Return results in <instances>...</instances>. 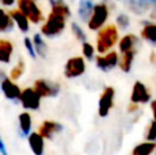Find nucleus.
Instances as JSON below:
<instances>
[{
    "instance_id": "nucleus-35",
    "label": "nucleus",
    "mask_w": 156,
    "mask_h": 155,
    "mask_svg": "<svg viewBox=\"0 0 156 155\" xmlns=\"http://www.w3.org/2000/svg\"><path fill=\"white\" fill-rule=\"evenodd\" d=\"M0 151H2V155H8L7 150H5V144H4L3 140H0Z\"/></svg>"
},
{
    "instance_id": "nucleus-30",
    "label": "nucleus",
    "mask_w": 156,
    "mask_h": 155,
    "mask_svg": "<svg viewBox=\"0 0 156 155\" xmlns=\"http://www.w3.org/2000/svg\"><path fill=\"white\" fill-rule=\"evenodd\" d=\"M145 140L147 142H156V120H152L149 122L145 132Z\"/></svg>"
},
{
    "instance_id": "nucleus-8",
    "label": "nucleus",
    "mask_w": 156,
    "mask_h": 155,
    "mask_svg": "<svg viewBox=\"0 0 156 155\" xmlns=\"http://www.w3.org/2000/svg\"><path fill=\"white\" fill-rule=\"evenodd\" d=\"M34 89L40 93L41 98H55L59 95L60 92V85L59 82L51 81L47 78H38L34 81Z\"/></svg>"
},
{
    "instance_id": "nucleus-33",
    "label": "nucleus",
    "mask_w": 156,
    "mask_h": 155,
    "mask_svg": "<svg viewBox=\"0 0 156 155\" xmlns=\"http://www.w3.org/2000/svg\"><path fill=\"white\" fill-rule=\"evenodd\" d=\"M138 110V104H134V103H130L129 107H127V113H136Z\"/></svg>"
},
{
    "instance_id": "nucleus-3",
    "label": "nucleus",
    "mask_w": 156,
    "mask_h": 155,
    "mask_svg": "<svg viewBox=\"0 0 156 155\" xmlns=\"http://www.w3.org/2000/svg\"><path fill=\"white\" fill-rule=\"evenodd\" d=\"M108 16H110V8L105 3H99L94 5L93 14H92L90 19L88 22V27L93 32H99L104 27L105 22H107Z\"/></svg>"
},
{
    "instance_id": "nucleus-4",
    "label": "nucleus",
    "mask_w": 156,
    "mask_h": 155,
    "mask_svg": "<svg viewBox=\"0 0 156 155\" xmlns=\"http://www.w3.org/2000/svg\"><path fill=\"white\" fill-rule=\"evenodd\" d=\"M16 3H18V10L22 11L32 23L37 25L44 21V14L36 0H18Z\"/></svg>"
},
{
    "instance_id": "nucleus-23",
    "label": "nucleus",
    "mask_w": 156,
    "mask_h": 155,
    "mask_svg": "<svg viewBox=\"0 0 156 155\" xmlns=\"http://www.w3.org/2000/svg\"><path fill=\"white\" fill-rule=\"evenodd\" d=\"M2 14V22H0V32L2 33H10L12 32L15 22H14L12 16L10 15V13H7L5 10H0Z\"/></svg>"
},
{
    "instance_id": "nucleus-20",
    "label": "nucleus",
    "mask_w": 156,
    "mask_h": 155,
    "mask_svg": "<svg viewBox=\"0 0 156 155\" xmlns=\"http://www.w3.org/2000/svg\"><path fill=\"white\" fill-rule=\"evenodd\" d=\"M14 54V44L10 40L2 38L0 40V62L8 65L11 62V58Z\"/></svg>"
},
{
    "instance_id": "nucleus-25",
    "label": "nucleus",
    "mask_w": 156,
    "mask_h": 155,
    "mask_svg": "<svg viewBox=\"0 0 156 155\" xmlns=\"http://www.w3.org/2000/svg\"><path fill=\"white\" fill-rule=\"evenodd\" d=\"M49 5H51V11H55L58 14L70 18L71 16V10L69 7V4H66V2L63 0H49Z\"/></svg>"
},
{
    "instance_id": "nucleus-16",
    "label": "nucleus",
    "mask_w": 156,
    "mask_h": 155,
    "mask_svg": "<svg viewBox=\"0 0 156 155\" xmlns=\"http://www.w3.org/2000/svg\"><path fill=\"white\" fill-rule=\"evenodd\" d=\"M125 5L136 15H143L151 7V0H125Z\"/></svg>"
},
{
    "instance_id": "nucleus-37",
    "label": "nucleus",
    "mask_w": 156,
    "mask_h": 155,
    "mask_svg": "<svg viewBox=\"0 0 156 155\" xmlns=\"http://www.w3.org/2000/svg\"><path fill=\"white\" fill-rule=\"evenodd\" d=\"M151 3H154V4H156V0H151Z\"/></svg>"
},
{
    "instance_id": "nucleus-32",
    "label": "nucleus",
    "mask_w": 156,
    "mask_h": 155,
    "mask_svg": "<svg viewBox=\"0 0 156 155\" xmlns=\"http://www.w3.org/2000/svg\"><path fill=\"white\" fill-rule=\"evenodd\" d=\"M149 107H151V113H152V117H154V120H156V99L149 103Z\"/></svg>"
},
{
    "instance_id": "nucleus-5",
    "label": "nucleus",
    "mask_w": 156,
    "mask_h": 155,
    "mask_svg": "<svg viewBox=\"0 0 156 155\" xmlns=\"http://www.w3.org/2000/svg\"><path fill=\"white\" fill-rule=\"evenodd\" d=\"M86 70V62L83 56H73L65 63V69H63V73L65 77L69 80L78 78L81 77Z\"/></svg>"
},
{
    "instance_id": "nucleus-28",
    "label": "nucleus",
    "mask_w": 156,
    "mask_h": 155,
    "mask_svg": "<svg viewBox=\"0 0 156 155\" xmlns=\"http://www.w3.org/2000/svg\"><path fill=\"white\" fill-rule=\"evenodd\" d=\"M71 32H73L74 37H76L78 41H81V43H85L86 41V33L83 32V29L77 22H71Z\"/></svg>"
},
{
    "instance_id": "nucleus-18",
    "label": "nucleus",
    "mask_w": 156,
    "mask_h": 155,
    "mask_svg": "<svg viewBox=\"0 0 156 155\" xmlns=\"http://www.w3.org/2000/svg\"><path fill=\"white\" fill-rule=\"evenodd\" d=\"M10 15L12 16L14 22H15V26L21 30L22 33H27L30 29V21L26 15H25L22 11H19L18 8L16 10H11L10 11Z\"/></svg>"
},
{
    "instance_id": "nucleus-27",
    "label": "nucleus",
    "mask_w": 156,
    "mask_h": 155,
    "mask_svg": "<svg viewBox=\"0 0 156 155\" xmlns=\"http://www.w3.org/2000/svg\"><path fill=\"white\" fill-rule=\"evenodd\" d=\"M115 22H116L118 29L126 30L127 27L130 26V16L127 15V14H125V13H121V14H118V15H116Z\"/></svg>"
},
{
    "instance_id": "nucleus-34",
    "label": "nucleus",
    "mask_w": 156,
    "mask_h": 155,
    "mask_svg": "<svg viewBox=\"0 0 156 155\" xmlns=\"http://www.w3.org/2000/svg\"><path fill=\"white\" fill-rule=\"evenodd\" d=\"M2 2L3 5H5V7H11V5L15 3V0H0Z\"/></svg>"
},
{
    "instance_id": "nucleus-9",
    "label": "nucleus",
    "mask_w": 156,
    "mask_h": 155,
    "mask_svg": "<svg viewBox=\"0 0 156 155\" xmlns=\"http://www.w3.org/2000/svg\"><path fill=\"white\" fill-rule=\"evenodd\" d=\"M119 58L118 52L116 51H110L104 55H99L96 56L94 62H96V67L99 70L104 71V73H108V71H112L115 67H119Z\"/></svg>"
},
{
    "instance_id": "nucleus-17",
    "label": "nucleus",
    "mask_w": 156,
    "mask_h": 155,
    "mask_svg": "<svg viewBox=\"0 0 156 155\" xmlns=\"http://www.w3.org/2000/svg\"><path fill=\"white\" fill-rule=\"evenodd\" d=\"M94 5L96 4H93V0H80L78 2V16L81 21L88 23L93 14Z\"/></svg>"
},
{
    "instance_id": "nucleus-10",
    "label": "nucleus",
    "mask_w": 156,
    "mask_h": 155,
    "mask_svg": "<svg viewBox=\"0 0 156 155\" xmlns=\"http://www.w3.org/2000/svg\"><path fill=\"white\" fill-rule=\"evenodd\" d=\"M151 92L147 88V85L141 81H136L133 84L132 88V93H130V103L134 104H145V103H151Z\"/></svg>"
},
{
    "instance_id": "nucleus-7",
    "label": "nucleus",
    "mask_w": 156,
    "mask_h": 155,
    "mask_svg": "<svg viewBox=\"0 0 156 155\" xmlns=\"http://www.w3.org/2000/svg\"><path fill=\"white\" fill-rule=\"evenodd\" d=\"M114 100H115V89L112 87H105L99 98V107H97L99 117L105 118L110 114L111 109L114 107Z\"/></svg>"
},
{
    "instance_id": "nucleus-22",
    "label": "nucleus",
    "mask_w": 156,
    "mask_h": 155,
    "mask_svg": "<svg viewBox=\"0 0 156 155\" xmlns=\"http://www.w3.org/2000/svg\"><path fill=\"white\" fill-rule=\"evenodd\" d=\"M136 55H137V49L136 51H130L126 52L121 56V60H119V69H121L123 73H130L133 67V63H134Z\"/></svg>"
},
{
    "instance_id": "nucleus-26",
    "label": "nucleus",
    "mask_w": 156,
    "mask_h": 155,
    "mask_svg": "<svg viewBox=\"0 0 156 155\" xmlns=\"http://www.w3.org/2000/svg\"><path fill=\"white\" fill-rule=\"evenodd\" d=\"M23 73H25V60L23 59H19L18 63H16V65L14 66L12 69H11L10 78L12 80V81H15V80H19Z\"/></svg>"
},
{
    "instance_id": "nucleus-6",
    "label": "nucleus",
    "mask_w": 156,
    "mask_h": 155,
    "mask_svg": "<svg viewBox=\"0 0 156 155\" xmlns=\"http://www.w3.org/2000/svg\"><path fill=\"white\" fill-rule=\"evenodd\" d=\"M41 96L34 87H27L22 89V95L19 98V103L22 104L25 110H32V111H37L41 106Z\"/></svg>"
},
{
    "instance_id": "nucleus-12",
    "label": "nucleus",
    "mask_w": 156,
    "mask_h": 155,
    "mask_svg": "<svg viewBox=\"0 0 156 155\" xmlns=\"http://www.w3.org/2000/svg\"><path fill=\"white\" fill-rule=\"evenodd\" d=\"M38 133L47 140H52L54 136L62 133L63 132V125L58 121H52V120H45L40 126H38Z\"/></svg>"
},
{
    "instance_id": "nucleus-38",
    "label": "nucleus",
    "mask_w": 156,
    "mask_h": 155,
    "mask_svg": "<svg viewBox=\"0 0 156 155\" xmlns=\"http://www.w3.org/2000/svg\"><path fill=\"white\" fill-rule=\"evenodd\" d=\"M155 155H156V153H155Z\"/></svg>"
},
{
    "instance_id": "nucleus-21",
    "label": "nucleus",
    "mask_w": 156,
    "mask_h": 155,
    "mask_svg": "<svg viewBox=\"0 0 156 155\" xmlns=\"http://www.w3.org/2000/svg\"><path fill=\"white\" fill-rule=\"evenodd\" d=\"M154 153H156V142H144L136 146L130 155H152Z\"/></svg>"
},
{
    "instance_id": "nucleus-15",
    "label": "nucleus",
    "mask_w": 156,
    "mask_h": 155,
    "mask_svg": "<svg viewBox=\"0 0 156 155\" xmlns=\"http://www.w3.org/2000/svg\"><path fill=\"white\" fill-rule=\"evenodd\" d=\"M141 23L144 25L140 32L141 38L147 43H149L152 47H156V23L149 21H143Z\"/></svg>"
},
{
    "instance_id": "nucleus-19",
    "label": "nucleus",
    "mask_w": 156,
    "mask_h": 155,
    "mask_svg": "<svg viewBox=\"0 0 156 155\" xmlns=\"http://www.w3.org/2000/svg\"><path fill=\"white\" fill-rule=\"evenodd\" d=\"M18 125L22 137H29L32 133V115L30 113L23 111L18 115Z\"/></svg>"
},
{
    "instance_id": "nucleus-36",
    "label": "nucleus",
    "mask_w": 156,
    "mask_h": 155,
    "mask_svg": "<svg viewBox=\"0 0 156 155\" xmlns=\"http://www.w3.org/2000/svg\"><path fill=\"white\" fill-rule=\"evenodd\" d=\"M149 16H151L152 19H156V4H154V8H152L151 14H149Z\"/></svg>"
},
{
    "instance_id": "nucleus-31",
    "label": "nucleus",
    "mask_w": 156,
    "mask_h": 155,
    "mask_svg": "<svg viewBox=\"0 0 156 155\" xmlns=\"http://www.w3.org/2000/svg\"><path fill=\"white\" fill-rule=\"evenodd\" d=\"M23 44H25V48H26L27 52H29V55L33 58V59H34V58L37 56V52H36L34 44H33V38L25 37V38H23Z\"/></svg>"
},
{
    "instance_id": "nucleus-14",
    "label": "nucleus",
    "mask_w": 156,
    "mask_h": 155,
    "mask_svg": "<svg viewBox=\"0 0 156 155\" xmlns=\"http://www.w3.org/2000/svg\"><path fill=\"white\" fill-rule=\"evenodd\" d=\"M27 143H29V148L32 150V153L34 155H44L45 139L38 132H32L30 136L27 137Z\"/></svg>"
},
{
    "instance_id": "nucleus-1",
    "label": "nucleus",
    "mask_w": 156,
    "mask_h": 155,
    "mask_svg": "<svg viewBox=\"0 0 156 155\" xmlns=\"http://www.w3.org/2000/svg\"><path fill=\"white\" fill-rule=\"evenodd\" d=\"M119 29L116 25H105L96 36V49L99 54H107L118 43Z\"/></svg>"
},
{
    "instance_id": "nucleus-11",
    "label": "nucleus",
    "mask_w": 156,
    "mask_h": 155,
    "mask_svg": "<svg viewBox=\"0 0 156 155\" xmlns=\"http://www.w3.org/2000/svg\"><path fill=\"white\" fill-rule=\"evenodd\" d=\"M0 88H2V92L5 99H8L11 102H19V98L22 95L21 88L10 77H5L3 71H2V84H0Z\"/></svg>"
},
{
    "instance_id": "nucleus-13",
    "label": "nucleus",
    "mask_w": 156,
    "mask_h": 155,
    "mask_svg": "<svg viewBox=\"0 0 156 155\" xmlns=\"http://www.w3.org/2000/svg\"><path fill=\"white\" fill-rule=\"evenodd\" d=\"M138 44H140V38H138L136 34H133V33L125 34L118 43L119 52L123 55V54H126V52L136 51L137 47H138Z\"/></svg>"
},
{
    "instance_id": "nucleus-29",
    "label": "nucleus",
    "mask_w": 156,
    "mask_h": 155,
    "mask_svg": "<svg viewBox=\"0 0 156 155\" xmlns=\"http://www.w3.org/2000/svg\"><path fill=\"white\" fill-rule=\"evenodd\" d=\"M82 55H83V58L88 60L96 59V58H94V47L90 43H88V41L82 43Z\"/></svg>"
},
{
    "instance_id": "nucleus-2",
    "label": "nucleus",
    "mask_w": 156,
    "mask_h": 155,
    "mask_svg": "<svg viewBox=\"0 0 156 155\" xmlns=\"http://www.w3.org/2000/svg\"><path fill=\"white\" fill-rule=\"evenodd\" d=\"M66 21H67V16L58 14L55 11H51L49 15L47 16L44 25L41 26V34H44L45 37L49 38L58 37L66 29Z\"/></svg>"
},
{
    "instance_id": "nucleus-24",
    "label": "nucleus",
    "mask_w": 156,
    "mask_h": 155,
    "mask_svg": "<svg viewBox=\"0 0 156 155\" xmlns=\"http://www.w3.org/2000/svg\"><path fill=\"white\" fill-rule=\"evenodd\" d=\"M33 44H34L36 52L40 58H47V54H48V47H47L45 40L43 38L41 33H36L33 36Z\"/></svg>"
}]
</instances>
